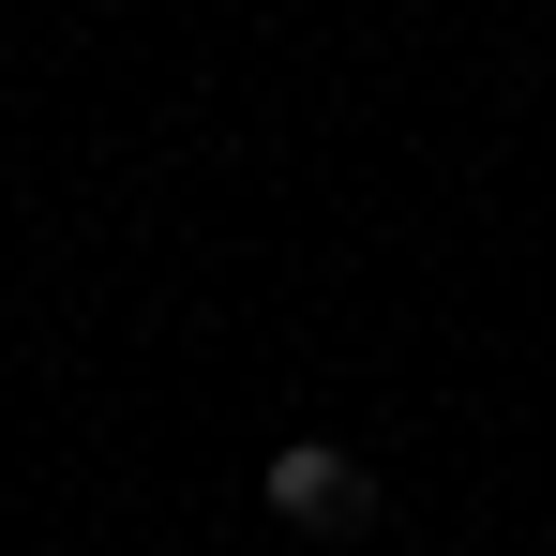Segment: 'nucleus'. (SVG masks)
Listing matches in <instances>:
<instances>
[{"mask_svg": "<svg viewBox=\"0 0 556 556\" xmlns=\"http://www.w3.org/2000/svg\"><path fill=\"white\" fill-rule=\"evenodd\" d=\"M256 496H271L286 527H316V542H346V527H376V481L346 437H286L271 466H256Z\"/></svg>", "mask_w": 556, "mask_h": 556, "instance_id": "f257e3e1", "label": "nucleus"}]
</instances>
